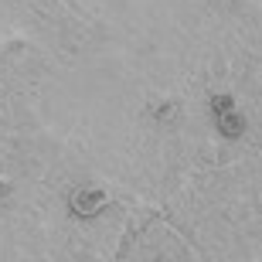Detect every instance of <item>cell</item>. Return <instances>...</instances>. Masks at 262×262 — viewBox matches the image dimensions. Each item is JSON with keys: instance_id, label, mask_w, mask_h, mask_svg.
Returning <instances> with one entry per match:
<instances>
[{"instance_id": "1", "label": "cell", "mask_w": 262, "mask_h": 262, "mask_svg": "<svg viewBox=\"0 0 262 262\" xmlns=\"http://www.w3.org/2000/svg\"><path fill=\"white\" fill-rule=\"evenodd\" d=\"M211 113H214V123H218V129H222L225 136H238V133H242L245 119L235 113L232 96H218V99H211Z\"/></svg>"}, {"instance_id": "2", "label": "cell", "mask_w": 262, "mask_h": 262, "mask_svg": "<svg viewBox=\"0 0 262 262\" xmlns=\"http://www.w3.org/2000/svg\"><path fill=\"white\" fill-rule=\"evenodd\" d=\"M102 208H106V194L96 191V187H82V191L72 194V211L82 214V218H96Z\"/></svg>"}]
</instances>
